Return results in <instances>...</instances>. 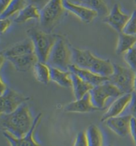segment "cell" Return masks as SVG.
I'll list each match as a JSON object with an SVG mask.
<instances>
[{
  "label": "cell",
  "mask_w": 136,
  "mask_h": 146,
  "mask_svg": "<svg viewBox=\"0 0 136 146\" xmlns=\"http://www.w3.org/2000/svg\"><path fill=\"white\" fill-rule=\"evenodd\" d=\"M65 11L62 0H49L40 10L39 23L41 30L47 33H52L60 22Z\"/></svg>",
  "instance_id": "4"
},
{
  "label": "cell",
  "mask_w": 136,
  "mask_h": 146,
  "mask_svg": "<svg viewBox=\"0 0 136 146\" xmlns=\"http://www.w3.org/2000/svg\"><path fill=\"white\" fill-rule=\"evenodd\" d=\"M86 70L105 78H110L114 71V64L108 60H103L92 54L88 60Z\"/></svg>",
  "instance_id": "9"
},
{
  "label": "cell",
  "mask_w": 136,
  "mask_h": 146,
  "mask_svg": "<svg viewBox=\"0 0 136 146\" xmlns=\"http://www.w3.org/2000/svg\"><path fill=\"white\" fill-rule=\"evenodd\" d=\"M11 63L15 70L20 72H26L31 69H33L35 64L38 62L35 53L25 54L23 56L11 57L6 59Z\"/></svg>",
  "instance_id": "16"
},
{
  "label": "cell",
  "mask_w": 136,
  "mask_h": 146,
  "mask_svg": "<svg viewBox=\"0 0 136 146\" xmlns=\"http://www.w3.org/2000/svg\"><path fill=\"white\" fill-rule=\"evenodd\" d=\"M135 1V5H136V0H135V1Z\"/></svg>",
  "instance_id": "37"
},
{
  "label": "cell",
  "mask_w": 136,
  "mask_h": 146,
  "mask_svg": "<svg viewBox=\"0 0 136 146\" xmlns=\"http://www.w3.org/2000/svg\"><path fill=\"white\" fill-rule=\"evenodd\" d=\"M129 134L131 135L134 144L136 146V119L132 117L130 121Z\"/></svg>",
  "instance_id": "30"
},
{
  "label": "cell",
  "mask_w": 136,
  "mask_h": 146,
  "mask_svg": "<svg viewBox=\"0 0 136 146\" xmlns=\"http://www.w3.org/2000/svg\"><path fill=\"white\" fill-rule=\"evenodd\" d=\"M135 74V72L129 67L114 64V73L109 78V82L122 94H131L133 92Z\"/></svg>",
  "instance_id": "6"
},
{
  "label": "cell",
  "mask_w": 136,
  "mask_h": 146,
  "mask_svg": "<svg viewBox=\"0 0 136 146\" xmlns=\"http://www.w3.org/2000/svg\"><path fill=\"white\" fill-rule=\"evenodd\" d=\"M131 116L128 114L122 115L106 119L104 123L116 135L124 137L129 133V125Z\"/></svg>",
  "instance_id": "12"
},
{
  "label": "cell",
  "mask_w": 136,
  "mask_h": 146,
  "mask_svg": "<svg viewBox=\"0 0 136 146\" xmlns=\"http://www.w3.org/2000/svg\"><path fill=\"white\" fill-rule=\"evenodd\" d=\"M27 5V0H11L7 7L1 11L0 19L10 18L11 16L18 13Z\"/></svg>",
  "instance_id": "23"
},
{
  "label": "cell",
  "mask_w": 136,
  "mask_h": 146,
  "mask_svg": "<svg viewBox=\"0 0 136 146\" xmlns=\"http://www.w3.org/2000/svg\"><path fill=\"white\" fill-rule=\"evenodd\" d=\"M132 96L131 94H124L112 102L101 118V121L104 122L110 118L122 115L127 109Z\"/></svg>",
  "instance_id": "11"
},
{
  "label": "cell",
  "mask_w": 136,
  "mask_h": 146,
  "mask_svg": "<svg viewBox=\"0 0 136 146\" xmlns=\"http://www.w3.org/2000/svg\"><path fill=\"white\" fill-rule=\"evenodd\" d=\"M31 98L13 89L7 88L1 94V114H9L15 111L23 104L27 103Z\"/></svg>",
  "instance_id": "7"
},
{
  "label": "cell",
  "mask_w": 136,
  "mask_h": 146,
  "mask_svg": "<svg viewBox=\"0 0 136 146\" xmlns=\"http://www.w3.org/2000/svg\"><path fill=\"white\" fill-rule=\"evenodd\" d=\"M136 45V35H127L124 33H119L117 44L116 47V54H124Z\"/></svg>",
  "instance_id": "21"
},
{
  "label": "cell",
  "mask_w": 136,
  "mask_h": 146,
  "mask_svg": "<svg viewBox=\"0 0 136 146\" xmlns=\"http://www.w3.org/2000/svg\"><path fill=\"white\" fill-rule=\"evenodd\" d=\"M42 114L39 113L35 117L33 127L29 133L21 137H15L3 131V135L11 146H41L35 139L34 133L36 128L40 123Z\"/></svg>",
  "instance_id": "8"
},
{
  "label": "cell",
  "mask_w": 136,
  "mask_h": 146,
  "mask_svg": "<svg viewBox=\"0 0 136 146\" xmlns=\"http://www.w3.org/2000/svg\"><path fill=\"white\" fill-rule=\"evenodd\" d=\"M50 77L51 81L62 88H72L71 74L70 72H64L57 68H50Z\"/></svg>",
  "instance_id": "20"
},
{
  "label": "cell",
  "mask_w": 136,
  "mask_h": 146,
  "mask_svg": "<svg viewBox=\"0 0 136 146\" xmlns=\"http://www.w3.org/2000/svg\"><path fill=\"white\" fill-rule=\"evenodd\" d=\"M125 111H127V114L136 119V92H132L131 101Z\"/></svg>",
  "instance_id": "28"
},
{
  "label": "cell",
  "mask_w": 136,
  "mask_h": 146,
  "mask_svg": "<svg viewBox=\"0 0 136 146\" xmlns=\"http://www.w3.org/2000/svg\"><path fill=\"white\" fill-rule=\"evenodd\" d=\"M124 60L130 69L136 72V45L123 54Z\"/></svg>",
  "instance_id": "26"
},
{
  "label": "cell",
  "mask_w": 136,
  "mask_h": 146,
  "mask_svg": "<svg viewBox=\"0 0 136 146\" xmlns=\"http://www.w3.org/2000/svg\"><path fill=\"white\" fill-rule=\"evenodd\" d=\"M129 15L124 13L118 3H116L108 14L103 19V22L106 23L118 33L122 32Z\"/></svg>",
  "instance_id": "10"
},
{
  "label": "cell",
  "mask_w": 136,
  "mask_h": 146,
  "mask_svg": "<svg viewBox=\"0 0 136 146\" xmlns=\"http://www.w3.org/2000/svg\"><path fill=\"white\" fill-rule=\"evenodd\" d=\"M64 111L69 113H84L100 111V110L92 105L90 100V94L88 93L81 99L75 100L74 101L66 104L64 107Z\"/></svg>",
  "instance_id": "14"
},
{
  "label": "cell",
  "mask_w": 136,
  "mask_h": 146,
  "mask_svg": "<svg viewBox=\"0 0 136 146\" xmlns=\"http://www.w3.org/2000/svg\"><path fill=\"white\" fill-rule=\"evenodd\" d=\"M80 5L95 11L98 16L105 17L109 13L107 3L105 0H83Z\"/></svg>",
  "instance_id": "25"
},
{
  "label": "cell",
  "mask_w": 136,
  "mask_h": 146,
  "mask_svg": "<svg viewBox=\"0 0 136 146\" xmlns=\"http://www.w3.org/2000/svg\"><path fill=\"white\" fill-rule=\"evenodd\" d=\"M27 1L28 4L33 5L41 9L49 2V0H27Z\"/></svg>",
  "instance_id": "31"
},
{
  "label": "cell",
  "mask_w": 136,
  "mask_h": 146,
  "mask_svg": "<svg viewBox=\"0 0 136 146\" xmlns=\"http://www.w3.org/2000/svg\"><path fill=\"white\" fill-rule=\"evenodd\" d=\"M62 4L65 10L75 15L84 23H91L98 16V14L95 11L82 5L74 4L67 0H62Z\"/></svg>",
  "instance_id": "13"
},
{
  "label": "cell",
  "mask_w": 136,
  "mask_h": 146,
  "mask_svg": "<svg viewBox=\"0 0 136 146\" xmlns=\"http://www.w3.org/2000/svg\"><path fill=\"white\" fill-rule=\"evenodd\" d=\"M11 0H0V9H1V11H2L7 5L10 3Z\"/></svg>",
  "instance_id": "33"
},
{
  "label": "cell",
  "mask_w": 136,
  "mask_h": 146,
  "mask_svg": "<svg viewBox=\"0 0 136 146\" xmlns=\"http://www.w3.org/2000/svg\"><path fill=\"white\" fill-rule=\"evenodd\" d=\"M89 94L92 105L101 111L105 110L106 102L109 98H117L124 94L108 81L94 87Z\"/></svg>",
  "instance_id": "5"
},
{
  "label": "cell",
  "mask_w": 136,
  "mask_h": 146,
  "mask_svg": "<svg viewBox=\"0 0 136 146\" xmlns=\"http://www.w3.org/2000/svg\"><path fill=\"white\" fill-rule=\"evenodd\" d=\"M27 34L32 41L38 62L46 63L49 53L59 35L47 33L35 27L29 29Z\"/></svg>",
  "instance_id": "3"
},
{
  "label": "cell",
  "mask_w": 136,
  "mask_h": 146,
  "mask_svg": "<svg viewBox=\"0 0 136 146\" xmlns=\"http://www.w3.org/2000/svg\"><path fill=\"white\" fill-rule=\"evenodd\" d=\"M107 146H112V145H107Z\"/></svg>",
  "instance_id": "38"
},
{
  "label": "cell",
  "mask_w": 136,
  "mask_h": 146,
  "mask_svg": "<svg viewBox=\"0 0 136 146\" xmlns=\"http://www.w3.org/2000/svg\"><path fill=\"white\" fill-rule=\"evenodd\" d=\"M88 146H103V135L97 125L92 124L86 129Z\"/></svg>",
  "instance_id": "24"
},
{
  "label": "cell",
  "mask_w": 136,
  "mask_h": 146,
  "mask_svg": "<svg viewBox=\"0 0 136 146\" xmlns=\"http://www.w3.org/2000/svg\"><path fill=\"white\" fill-rule=\"evenodd\" d=\"M40 10L41 9L35 5L28 4L17 13L13 21L16 23H23L32 19L39 21Z\"/></svg>",
  "instance_id": "19"
},
{
  "label": "cell",
  "mask_w": 136,
  "mask_h": 146,
  "mask_svg": "<svg viewBox=\"0 0 136 146\" xmlns=\"http://www.w3.org/2000/svg\"><path fill=\"white\" fill-rule=\"evenodd\" d=\"M11 25V20L9 18L0 19V25H1V33H3L9 28Z\"/></svg>",
  "instance_id": "32"
},
{
  "label": "cell",
  "mask_w": 136,
  "mask_h": 146,
  "mask_svg": "<svg viewBox=\"0 0 136 146\" xmlns=\"http://www.w3.org/2000/svg\"><path fill=\"white\" fill-rule=\"evenodd\" d=\"M67 1H69V2L72 3H74V4L80 5L83 0H67Z\"/></svg>",
  "instance_id": "35"
},
{
  "label": "cell",
  "mask_w": 136,
  "mask_h": 146,
  "mask_svg": "<svg viewBox=\"0 0 136 146\" xmlns=\"http://www.w3.org/2000/svg\"><path fill=\"white\" fill-rule=\"evenodd\" d=\"M70 74H71L72 80L71 88L72 89L74 99H81L86 94H88L94 87H92L91 85L84 81L77 75L71 72H70Z\"/></svg>",
  "instance_id": "18"
},
{
  "label": "cell",
  "mask_w": 136,
  "mask_h": 146,
  "mask_svg": "<svg viewBox=\"0 0 136 146\" xmlns=\"http://www.w3.org/2000/svg\"><path fill=\"white\" fill-rule=\"evenodd\" d=\"M73 146H88L86 131L78 132L76 136Z\"/></svg>",
  "instance_id": "29"
},
{
  "label": "cell",
  "mask_w": 136,
  "mask_h": 146,
  "mask_svg": "<svg viewBox=\"0 0 136 146\" xmlns=\"http://www.w3.org/2000/svg\"><path fill=\"white\" fill-rule=\"evenodd\" d=\"M34 120L27 103L23 104L12 113L1 114L0 116V123L3 131L15 137H21L29 133Z\"/></svg>",
  "instance_id": "1"
},
{
  "label": "cell",
  "mask_w": 136,
  "mask_h": 146,
  "mask_svg": "<svg viewBox=\"0 0 136 146\" xmlns=\"http://www.w3.org/2000/svg\"><path fill=\"white\" fill-rule=\"evenodd\" d=\"M7 88H8L7 87L6 84H5V83L3 82L2 78H1V93L4 92Z\"/></svg>",
  "instance_id": "34"
},
{
  "label": "cell",
  "mask_w": 136,
  "mask_h": 146,
  "mask_svg": "<svg viewBox=\"0 0 136 146\" xmlns=\"http://www.w3.org/2000/svg\"><path fill=\"white\" fill-rule=\"evenodd\" d=\"M33 53H34L33 42L29 37H27L24 40L19 41L2 51L1 55L5 59H7L11 57L23 56V55L33 54Z\"/></svg>",
  "instance_id": "15"
},
{
  "label": "cell",
  "mask_w": 136,
  "mask_h": 146,
  "mask_svg": "<svg viewBox=\"0 0 136 146\" xmlns=\"http://www.w3.org/2000/svg\"><path fill=\"white\" fill-rule=\"evenodd\" d=\"M33 72L35 80L41 84L47 86L51 81L50 67L46 63L37 62L33 66Z\"/></svg>",
  "instance_id": "22"
},
{
  "label": "cell",
  "mask_w": 136,
  "mask_h": 146,
  "mask_svg": "<svg viewBox=\"0 0 136 146\" xmlns=\"http://www.w3.org/2000/svg\"><path fill=\"white\" fill-rule=\"evenodd\" d=\"M69 72L77 75L84 81L91 85L92 87L99 86L100 84L109 81V78L100 76L89 70L79 68L74 65H71L70 66Z\"/></svg>",
  "instance_id": "17"
},
{
  "label": "cell",
  "mask_w": 136,
  "mask_h": 146,
  "mask_svg": "<svg viewBox=\"0 0 136 146\" xmlns=\"http://www.w3.org/2000/svg\"><path fill=\"white\" fill-rule=\"evenodd\" d=\"M122 33L127 35H136V9H135L131 15L124 26Z\"/></svg>",
  "instance_id": "27"
},
{
  "label": "cell",
  "mask_w": 136,
  "mask_h": 146,
  "mask_svg": "<svg viewBox=\"0 0 136 146\" xmlns=\"http://www.w3.org/2000/svg\"><path fill=\"white\" fill-rule=\"evenodd\" d=\"M133 92H136V72L135 74V78H134L133 82Z\"/></svg>",
  "instance_id": "36"
},
{
  "label": "cell",
  "mask_w": 136,
  "mask_h": 146,
  "mask_svg": "<svg viewBox=\"0 0 136 146\" xmlns=\"http://www.w3.org/2000/svg\"><path fill=\"white\" fill-rule=\"evenodd\" d=\"M46 64L50 68L69 72L72 65L71 46L62 36L58 37L47 58Z\"/></svg>",
  "instance_id": "2"
}]
</instances>
